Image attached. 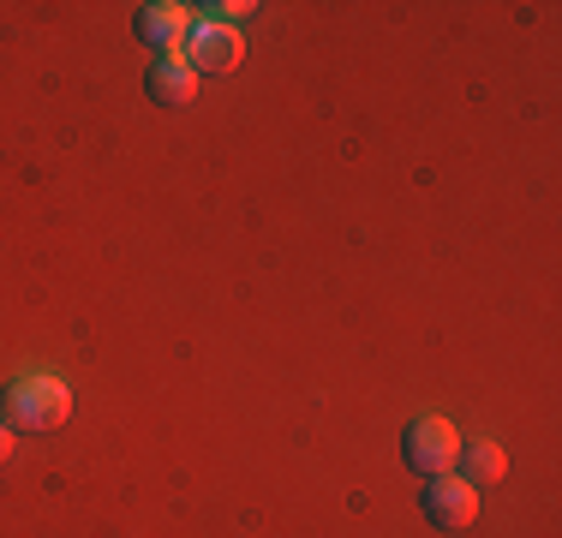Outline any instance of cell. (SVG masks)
<instances>
[{"label":"cell","instance_id":"cell-1","mask_svg":"<svg viewBox=\"0 0 562 538\" xmlns=\"http://www.w3.org/2000/svg\"><path fill=\"white\" fill-rule=\"evenodd\" d=\"M66 413H72V389H66L60 377H48V371L19 377V383L0 395V425H7L12 437L55 430V425H66Z\"/></svg>","mask_w":562,"mask_h":538},{"label":"cell","instance_id":"cell-2","mask_svg":"<svg viewBox=\"0 0 562 538\" xmlns=\"http://www.w3.org/2000/svg\"><path fill=\"white\" fill-rule=\"evenodd\" d=\"M401 455H407V467L419 479H443V473H454V461H461V430L449 419H437V413H425V419L407 425Z\"/></svg>","mask_w":562,"mask_h":538},{"label":"cell","instance_id":"cell-3","mask_svg":"<svg viewBox=\"0 0 562 538\" xmlns=\"http://www.w3.org/2000/svg\"><path fill=\"white\" fill-rule=\"evenodd\" d=\"M425 520H431L437 533H467L479 520V491L467 479H425Z\"/></svg>","mask_w":562,"mask_h":538},{"label":"cell","instance_id":"cell-4","mask_svg":"<svg viewBox=\"0 0 562 538\" xmlns=\"http://www.w3.org/2000/svg\"><path fill=\"white\" fill-rule=\"evenodd\" d=\"M239 60H246L239 31H227V24H192V36H186V66H192L198 78L204 72H234Z\"/></svg>","mask_w":562,"mask_h":538},{"label":"cell","instance_id":"cell-5","mask_svg":"<svg viewBox=\"0 0 562 538\" xmlns=\"http://www.w3.org/2000/svg\"><path fill=\"white\" fill-rule=\"evenodd\" d=\"M132 31H138L144 48H156V54L173 60V54L186 48V36H192V19H186V7H168L162 0V7H144L138 19H132Z\"/></svg>","mask_w":562,"mask_h":538},{"label":"cell","instance_id":"cell-6","mask_svg":"<svg viewBox=\"0 0 562 538\" xmlns=\"http://www.w3.org/2000/svg\"><path fill=\"white\" fill-rule=\"evenodd\" d=\"M144 85H150V102H156V108H192V102H198V85H204V78H198L186 60H156Z\"/></svg>","mask_w":562,"mask_h":538},{"label":"cell","instance_id":"cell-7","mask_svg":"<svg viewBox=\"0 0 562 538\" xmlns=\"http://www.w3.org/2000/svg\"><path fill=\"white\" fill-rule=\"evenodd\" d=\"M454 467H467V484H473V491H497L503 473H508V455L497 442H473V449H461Z\"/></svg>","mask_w":562,"mask_h":538},{"label":"cell","instance_id":"cell-8","mask_svg":"<svg viewBox=\"0 0 562 538\" xmlns=\"http://www.w3.org/2000/svg\"><path fill=\"white\" fill-rule=\"evenodd\" d=\"M204 12H210L204 24H227V31H239V24H246L258 7H251V0H222V7H204Z\"/></svg>","mask_w":562,"mask_h":538},{"label":"cell","instance_id":"cell-9","mask_svg":"<svg viewBox=\"0 0 562 538\" xmlns=\"http://www.w3.org/2000/svg\"><path fill=\"white\" fill-rule=\"evenodd\" d=\"M7 461H12V430L0 425V467H7Z\"/></svg>","mask_w":562,"mask_h":538}]
</instances>
